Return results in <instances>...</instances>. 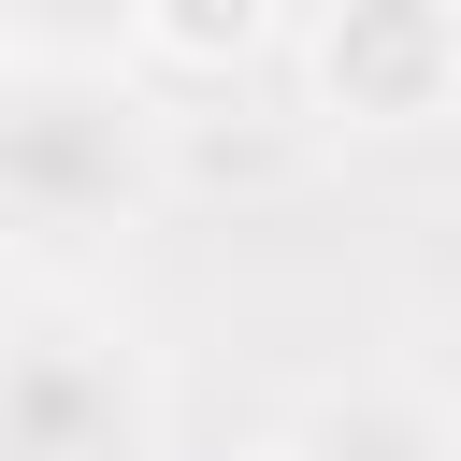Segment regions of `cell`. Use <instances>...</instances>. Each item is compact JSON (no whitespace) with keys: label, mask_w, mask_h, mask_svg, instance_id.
<instances>
[{"label":"cell","mask_w":461,"mask_h":461,"mask_svg":"<svg viewBox=\"0 0 461 461\" xmlns=\"http://www.w3.org/2000/svg\"><path fill=\"white\" fill-rule=\"evenodd\" d=\"M259 14H274V0H144V29H158L173 58H230V43H259Z\"/></svg>","instance_id":"obj_5"},{"label":"cell","mask_w":461,"mask_h":461,"mask_svg":"<svg viewBox=\"0 0 461 461\" xmlns=\"http://www.w3.org/2000/svg\"><path fill=\"white\" fill-rule=\"evenodd\" d=\"M14 461H144V375L86 317L14 331Z\"/></svg>","instance_id":"obj_2"},{"label":"cell","mask_w":461,"mask_h":461,"mask_svg":"<svg viewBox=\"0 0 461 461\" xmlns=\"http://www.w3.org/2000/svg\"><path fill=\"white\" fill-rule=\"evenodd\" d=\"M0 187H14L29 245L115 230V202H130V101L86 86V72H29L14 115H0Z\"/></svg>","instance_id":"obj_1"},{"label":"cell","mask_w":461,"mask_h":461,"mask_svg":"<svg viewBox=\"0 0 461 461\" xmlns=\"http://www.w3.org/2000/svg\"><path fill=\"white\" fill-rule=\"evenodd\" d=\"M447 72H461V43L432 0H346L331 14V101L346 115H432Z\"/></svg>","instance_id":"obj_3"},{"label":"cell","mask_w":461,"mask_h":461,"mask_svg":"<svg viewBox=\"0 0 461 461\" xmlns=\"http://www.w3.org/2000/svg\"><path fill=\"white\" fill-rule=\"evenodd\" d=\"M115 29H144V0H14L29 72H86V43H115Z\"/></svg>","instance_id":"obj_4"}]
</instances>
